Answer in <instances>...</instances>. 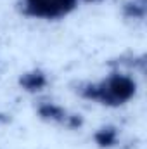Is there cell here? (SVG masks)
I'll return each instance as SVG.
<instances>
[{
  "label": "cell",
  "instance_id": "cell-1",
  "mask_svg": "<svg viewBox=\"0 0 147 149\" xmlns=\"http://www.w3.org/2000/svg\"><path fill=\"white\" fill-rule=\"evenodd\" d=\"M135 92H137L135 80L128 74L121 73H114L97 83H90L81 88V95L85 99L109 108H118L126 104L130 99H133Z\"/></svg>",
  "mask_w": 147,
  "mask_h": 149
},
{
  "label": "cell",
  "instance_id": "cell-2",
  "mask_svg": "<svg viewBox=\"0 0 147 149\" xmlns=\"http://www.w3.org/2000/svg\"><path fill=\"white\" fill-rule=\"evenodd\" d=\"M78 0H24V14L37 19H62L71 14Z\"/></svg>",
  "mask_w": 147,
  "mask_h": 149
},
{
  "label": "cell",
  "instance_id": "cell-3",
  "mask_svg": "<svg viewBox=\"0 0 147 149\" xmlns=\"http://www.w3.org/2000/svg\"><path fill=\"white\" fill-rule=\"evenodd\" d=\"M45 83H47V78H45V74L40 73V71L26 73L21 78V85L28 92H38V90H42L45 87Z\"/></svg>",
  "mask_w": 147,
  "mask_h": 149
},
{
  "label": "cell",
  "instance_id": "cell-4",
  "mask_svg": "<svg viewBox=\"0 0 147 149\" xmlns=\"http://www.w3.org/2000/svg\"><path fill=\"white\" fill-rule=\"evenodd\" d=\"M40 116L52 120V121H59V123H69V116L66 114V111L55 104H50V102H47L40 108Z\"/></svg>",
  "mask_w": 147,
  "mask_h": 149
},
{
  "label": "cell",
  "instance_id": "cell-5",
  "mask_svg": "<svg viewBox=\"0 0 147 149\" xmlns=\"http://www.w3.org/2000/svg\"><path fill=\"white\" fill-rule=\"evenodd\" d=\"M95 141L99 146L102 148H107V146H112L116 142V130L114 128H101L97 134H95Z\"/></svg>",
  "mask_w": 147,
  "mask_h": 149
},
{
  "label": "cell",
  "instance_id": "cell-6",
  "mask_svg": "<svg viewBox=\"0 0 147 149\" xmlns=\"http://www.w3.org/2000/svg\"><path fill=\"white\" fill-rule=\"evenodd\" d=\"M85 2H101V0H85Z\"/></svg>",
  "mask_w": 147,
  "mask_h": 149
}]
</instances>
